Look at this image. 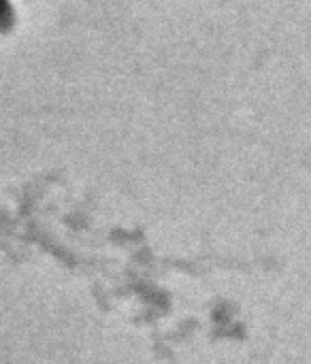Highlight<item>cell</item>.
Instances as JSON below:
<instances>
[{
    "label": "cell",
    "instance_id": "6da1fadb",
    "mask_svg": "<svg viewBox=\"0 0 311 364\" xmlns=\"http://www.w3.org/2000/svg\"><path fill=\"white\" fill-rule=\"evenodd\" d=\"M11 23V6L6 0H0V30H4Z\"/></svg>",
    "mask_w": 311,
    "mask_h": 364
}]
</instances>
